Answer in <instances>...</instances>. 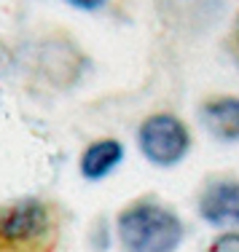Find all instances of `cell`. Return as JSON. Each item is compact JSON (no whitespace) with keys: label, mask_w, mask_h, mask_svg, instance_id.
Listing matches in <instances>:
<instances>
[{"label":"cell","mask_w":239,"mask_h":252,"mask_svg":"<svg viewBox=\"0 0 239 252\" xmlns=\"http://www.w3.org/2000/svg\"><path fill=\"white\" fill-rule=\"evenodd\" d=\"M137 148L148 164L170 169L188 156L191 131L180 116L159 110L142 118L140 129H137Z\"/></svg>","instance_id":"cell-3"},{"label":"cell","mask_w":239,"mask_h":252,"mask_svg":"<svg viewBox=\"0 0 239 252\" xmlns=\"http://www.w3.org/2000/svg\"><path fill=\"white\" fill-rule=\"evenodd\" d=\"M65 3L78 8V11H97V8H102L107 0H65Z\"/></svg>","instance_id":"cell-8"},{"label":"cell","mask_w":239,"mask_h":252,"mask_svg":"<svg viewBox=\"0 0 239 252\" xmlns=\"http://www.w3.org/2000/svg\"><path fill=\"white\" fill-rule=\"evenodd\" d=\"M116 231L127 252H177L186 233L175 209L156 199L127 204L116 218Z\"/></svg>","instance_id":"cell-1"},{"label":"cell","mask_w":239,"mask_h":252,"mask_svg":"<svg viewBox=\"0 0 239 252\" xmlns=\"http://www.w3.org/2000/svg\"><path fill=\"white\" fill-rule=\"evenodd\" d=\"M231 40H234V49L239 51V11L234 16V25H231Z\"/></svg>","instance_id":"cell-10"},{"label":"cell","mask_w":239,"mask_h":252,"mask_svg":"<svg viewBox=\"0 0 239 252\" xmlns=\"http://www.w3.org/2000/svg\"><path fill=\"white\" fill-rule=\"evenodd\" d=\"M59 215L40 199L0 204V252H54Z\"/></svg>","instance_id":"cell-2"},{"label":"cell","mask_w":239,"mask_h":252,"mask_svg":"<svg viewBox=\"0 0 239 252\" xmlns=\"http://www.w3.org/2000/svg\"><path fill=\"white\" fill-rule=\"evenodd\" d=\"M199 218L207 225L239 231V177L215 175L205 183L196 201Z\"/></svg>","instance_id":"cell-4"},{"label":"cell","mask_w":239,"mask_h":252,"mask_svg":"<svg viewBox=\"0 0 239 252\" xmlns=\"http://www.w3.org/2000/svg\"><path fill=\"white\" fill-rule=\"evenodd\" d=\"M205 252H239V231H223L207 244Z\"/></svg>","instance_id":"cell-7"},{"label":"cell","mask_w":239,"mask_h":252,"mask_svg":"<svg viewBox=\"0 0 239 252\" xmlns=\"http://www.w3.org/2000/svg\"><path fill=\"white\" fill-rule=\"evenodd\" d=\"M121 161H124L121 140H116V137H97V140H92L83 148L81 161H78V172L83 180L97 183V180H105L107 175H113Z\"/></svg>","instance_id":"cell-6"},{"label":"cell","mask_w":239,"mask_h":252,"mask_svg":"<svg viewBox=\"0 0 239 252\" xmlns=\"http://www.w3.org/2000/svg\"><path fill=\"white\" fill-rule=\"evenodd\" d=\"M8 64H11V51L5 49V43L0 40V73H5V70H8Z\"/></svg>","instance_id":"cell-9"},{"label":"cell","mask_w":239,"mask_h":252,"mask_svg":"<svg viewBox=\"0 0 239 252\" xmlns=\"http://www.w3.org/2000/svg\"><path fill=\"white\" fill-rule=\"evenodd\" d=\"M202 121L207 131L220 142L239 140V97L237 94H215L202 105Z\"/></svg>","instance_id":"cell-5"}]
</instances>
